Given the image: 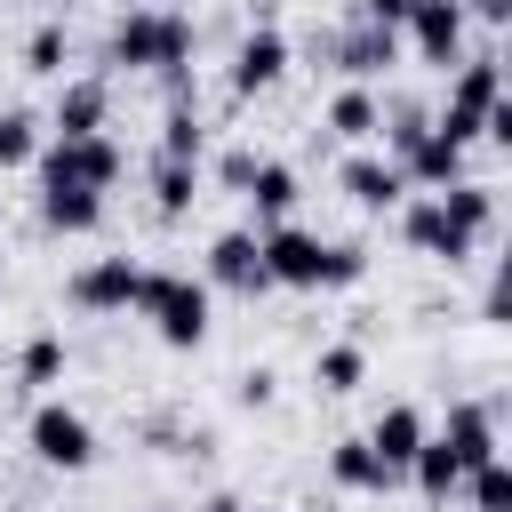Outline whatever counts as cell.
<instances>
[{
    "label": "cell",
    "instance_id": "obj_1",
    "mask_svg": "<svg viewBox=\"0 0 512 512\" xmlns=\"http://www.w3.org/2000/svg\"><path fill=\"white\" fill-rule=\"evenodd\" d=\"M192 48H200V32L176 8H128L112 24V40H104V56L120 72H160V80H184L192 72Z\"/></svg>",
    "mask_w": 512,
    "mask_h": 512
},
{
    "label": "cell",
    "instance_id": "obj_2",
    "mask_svg": "<svg viewBox=\"0 0 512 512\" xmlns=\"http://www.w3.org/2000/svg\"><path fill=\"white\" fill-rule=\"evenodd\" d=\"M136 312L152 320V336H160L168 352H192V344L208 336V280H192V272H144Z\"/></svg>",
    "mask_w": 512,
    "mask_h": 512
},
{
    "label": "cell",
    "instance_id": "obj_3",
    "mask_svg": "<svg viewBox=\"0 0 512 512\" xmlns=\"http://www.w3.org/2000/svg\"><path fill=\"white\" fill-rule=\"evenodd\" d=\"M256 256H264V280L272 288H328V240L304 232V224H264L256 232Z\"/></svg>",
    "mask_w": 512,
    "mask_h": 512
},
{
    "label": "cell",
    "instance_id": "obj_4",
    "mask_svg": "<svg viewBox=\"0 0 512 512\" xmlns=\"http://www.w3.org/2000/svg\"><path fill=\"white\" fill-rule=\"evenodd\" d=\"M24 440H32V456L56 464V472H88V464H96V424H88L72 400H40L32 424H24Z\"/></svg>",
    "mask_w": 512,
    "mask_h": 512
},
{
    "label": "cell",
    "instance_id": "obj_5",
    "mask_svg": "<svg viewBox=\"0 0 512 512\" xmlns=\"http://www.w3.org/2000/svg\"><path fill=\"white\" fill-rule=\"evenodd\" d=\"M40 176H72V184H88V192H112V184L128 176V152L112 144V128H104V136H56V144L40 152Z\"/></svg>",
    "mask_w": 512,
    "mask_h": 512
},
{
    "label": "cell",
    "instance_id": "obj_6",
    "mask_svg": "<svg viewBox=\"0 0 512 512\" xmlns=\"http://www.w3.org/2000/svg\"><path fill=\"white\" fill-rule=\"evenodd\" d=\"M144 272H152V264H136V256H96V264L72 272V304H80V312H136Z\"/></svg>",
    "mask_w": 512,
    "mask_h": 512
},
{
    "label": "cell",
    "instance_id": "obj_7",
    "mask_svg": "<svg viewBox=\"0 0 512 512\" xmlns=\"http://www.w3.org/2000/svg\"><path fill=\"white\" fill-rule=\"evenodd\" d=\"M432 440L448 448L456 472H480V464L496 456V408H488V400H448V424H440Z\"/></svg>",
    "mask_w": 512,
    "mask_h": 512
},
{
    "label": "cell",
    "instance_id": "obj_8",
    "mask_svg": "<svg viewBox=\"0 0 512 512\" xmlns=\"http://www.w3.org/2000/svg\"><path fill=\"white\" fill-rule=\"evenodd\" d=\"M400 240H408L416 256H432V264H448V272H456V264H464L472 248H480V240H464V232H456V224L440 216V200H432V192L400 208Z\"/></svg>",
    "mask_w": 512,
    "mask_h": 512
},
{
    "label": "cell",
    "instance_id": "obj_9",
    "mask_svg": "<svg viewBox=\"0 0 512 512\" xmlns=\"http://www.w3.org/2000/svg\"><path fill=\"white\" fill-rule=\"evenodd\" d=\"M464 24H472V16H464L456 0H416L400 32H408V48H416L424 64H456V56H464Z\"/></svg>",
    "mask_w": 512,
    "mask_h": 512
},
{
    "label": "cell",
    "instance_id": "obj_10",
    "mask_svg": "<svg viewBox=\"0 0 512 512\" xmlns=\"http://www.w3.org/2000/svg\"><path fill=\"white\" fill-rule=\"evenodd\" d=\"M360 440H368V448H376V464H384V472L400 480V472L416 464V448L432 440V424H424V408H408V400H392V408H384V416H376V424H368Z\"/></svg>",
    "mask_w": 512,
    "mask_h": 512
},
{
    "label": "cell",
    "instance_id": "obj_11",
    "mask_svg": "<svg viewBox=\"0 0 512 512\" xmlns=\"http://www.w3.org/2000/svg\"><path fill=\"white\" fill-rule=\"evenodd\" d=\"M336 184H344V200H352V208H368V216H384V208H400V200H408V184H400V168H392L384 152H352V160L336 168Z\"/></svg>",
    "mask_w": 512,
    "mask_h": 512
},
{
    "label": "cell",
    "instance_id": "obj_12",
    "mask_svg": "<svg viewBox=\"0 0 512 512\" xmlns=\"http://www.w3.org/2000/svg\"><path fill=\"white\" fill-rule=\"evenodd\" d=\"M392 168H400V184L448 192V184H464V144H448L440 128H424V136H416V144H408V152H400Z\"/></svg>",
    "mask_w": 512,
    "mask_h": 512
},
{
    "label": "cell",
    "instance_id": "obj_13",
    "mask_svg": "<svg viewBox=\"0 0 512 512\" xmlns=\"http://www.w3.org/2000/svg\"><path fill=\"white\" fill-rule=\"evenodd\" d=\"M280 72H288V32L256 24V32L240 40V56H232V96H264Z\"/></svg>",
    "mask_w": 512,
    "mask_h": 512
},
{
    "label": "cell",
    "instance_id": "obj_14",
    "mask_svg": "<svg viewBox=\"0 0 512 512\" xmlns=\"http://www.w3.org/2000/svg\"><path fill=\"white\" fill-rule=\"evenodd\" d=\"M104 112H112V88H104V72H80V80H64L56 88V136H104Z\"/></svg>",
    "mask_w": 512,
    "mask_h": 512
},
{
    "label": "cell",
    "instance_id": "obj_15",
    "mask_svg": "<svg viewBox=\"0 0 512 512\" xmlns=\"http://www.w3.org/2000/svg\"><path fill=\"white\" fill-rule=\"evenodd\" d=\"M40 224L48 232H96L104 224V192H88L72 176H40Z\"/></svg>",
    "mask_w": 512,
    "mask_h": 512
},
{
    "label": "cell",
    "instance_id": "obj_16",
    "mask_svg": "<svg viewBox=\"0 0 512 512\" xmlns=\"http://www.w3.org/2000/svg\"><path fill=\"white\" fill-rule=\"evenodd\" d=\"M208 280H216V288H240V296L272 288V280H264V256H256V232H216V240H208Z\"/></svg>",
    "mask_w": 512,
    "mask_h": 512
},
{
    "label": "cell",
    "instance_id": "obj_17",
    "mask_svg": "<svg viewBox=\"0 0 512 512\" xmlns=\"http://www.w3.org/2000/svg\"><path fill=\"white\" fill-rule=\"evenodd\" d=\"M336 72H352V80H376V72H392L400 64V32H376V24H352V32H336Z\"/></svg>",
    "mask_w": 512,
    "mask_h": 512
},
{
    "label": "cell",
    "instance_id": "obj_18",
    "mask_svg": "<svg viewBox=\"0 0 512 512\" xmlns=\"http://www.w3.org/2000/svg\"><path fill=\"white\" fill-rule=\"evenodd\" d=\"M496 96H504V64H496V48H480V56H456V88H448V112L480 120Z\"/></svg>",
    "mask_w": 512,
    "mask_h": 512
},
{
    "label": "cell",
    "instance_id": "obj_19",
    "mask_svg": "<svg viewBox=\"0 0 512 512\" xmlns=\"http://www.w3.org/2000/svg\"><path fill=\"white\" fill-rule=\"evenodd\" d=\"M296 192H304V184H296V168H288V160H256V176H248V192H240V200L256 208V224H288Z\"/></svg>",
    "mask_w": 512,
    "mask_h": 512
},
{
    "label": "cell",
    "instance_id": "obj_20",
    "mask_svg": "<svg viewBox=\"0 0 512 512\" xmlns=\"http://www.w3.org/2000/svg\"><path fill=\"white\" fill-rule=\"evenodd\" d=\"M432 200H440V216H448L464 240H488V224H496V184L464 176V184H448V192H432Z\"/></svg>",
    "mask_w": 512,
    "mask_h": 512
},
{
    "label": "cell",
    "instance_id": "obj_21",
    "mask_svg": "<svg viewBox=\"0 0 512 512\" xmlns=\"http://www.w3.org/2000/svg\"><path fill=\"white\" fill-rule=\"evenodd\" d=\"M328 480H336V488H352V496H384V488H392V472L376 464V448H368V440H336V448H328Z\"/></svg>",
    "mask_w": 512,
    "mask_h": 512
},
{
    "label": "cell",
    "instance_id": "obj_22",
    "mask_svg": "<svg viewBox=\"0 0 512 512\" xmlns=\"http://www.w3.org/2000/svg\"><path fill=\"white\" fill-rule=\"evenodd\" d=\"M376 128H384V104H376L368 88H336V96H328V136H344V144H376Z\"/></svg>",
    "mask_w": 512,
    "mask_h": 512
},
{
    "label": "cell",
    "instance_id": "obj_23",
    "mask_svg": "<svg viewBox=\"0 0 512 512\" xmlns=\"http://www.w3.org/2000/svg\"><path fill=\"white\" fill-rule=\"evenodd\" d=\"M312 384H320L328 400L360 392V384H368V352H360V344H320V352H312Z\"/></svg>",
    "mask_w": 512,
    "mask_h": 512
},
{
    "label": "cell",
    "instance_id": "obj_24",
    "mask_svg": "<svg viewBox=\"0 0 512 512\" xmlns=\"http://www.w3.org/2000/svg\"><path fill=\"white\" fill-rule=\"evenodd\" d=\"M200 152H208L200 104H168V120H160V160H192V168H200Z\"/></svg>",
    "mask_w": 512,
    "mask_h": 512
},
{
    "label": "cell",
    "instance_id": "obj_25",
    "mask_svg": "<svg viewBox=\"0 0 512 512\" xmlns=\"http://www.w3.org/2000/svg\"><path fill=\"white\" fill-rule=\"evenodd\" d=\"M200 200V168L192 160H152V208L160 216H184Z\"/></svg>",
    "mask_w": 512,
    "mask_h": 512
},
{
    "label": "cell",
    "instance_id": "obj_26",
    "mask_svg": "<svg viewBox=\"0 0 512 512\" xmlns=\"http://www.w3.org/2000/svg\"><path fill=\"white\" fill-rule=\"evenodd\" d=\"M64 56H72V32L48 16V24H32V40H24V72H40V80H56L64 72Z\"/></svg>",
    "mask_w": 512,
    "mask_h": 512
},
{
    "label": "cell",
    "instance_id": "obj_27",
    "mask_svg": "<svg viewBox=\"0 0 512 512\" xmlns=\"http://www.w3.org/2000/svg\"><path fill=\"white\" fill-rule=\"evenodd\" d=\"M464 488H472V512H512V472H504V456H488L480 472H464Z\"/></svg>",
    "mask_w": 512,
    "mask_h": 512
},
{
    "label": "cell",
    "instance_id": "obj_28",
    "mask_svg": "<svg viewBox=\"0 0 512 512\" xmlns=\"http://www.w3.org/2000/svg\"><path fill=\"white\" fill-rule=\"evenodd\" d=\"M40 160V120L32 112H0V168H24Z\"/></svg>",
    "mask_w": 512,
    "mask_h": 512
},
{
    "label": "cell",
    "instance_id": "obj_29",
    "mask_svg": "<svg viewBox=\"0 0 512 512\" xmlns=\"http://www.w3.org/2000/svg\"><path fill=\"white\" fill-rule=\"evenodd\" d=\"M64 360H72V352H64V336H32V344H24V360H16V376H24V384H56V376H64Z\"/></svg>",
    "mask_w": 512,
    "mask_h": 512
},
{
    "label": "cell",
    "instance_id": "obj_30",
    "mask_svg": "<svg viewBox=\"0 0 512 512\" xmlns=\"http://www.w3.org/2000/svg\"><path fill=\"white\" fill-rule=\"evenodd\" d=\"M368 280V248L360 240H328V288H360Z\"/></svg>",
    "mask_w": 512,
    "mask_h": 512
},
{
    "label": "cell",
    "instance_id": "obj_31",
    "mask_svg": "<svg viewBox=\"0 0 512 512\" xmlns=\"http://www.w3.org/2000/svg\"><path fill=\"white\" fill-rule=\"evenodd\" d=\"M272 392H280V376H272V368H240V384H232V400H240V408H272Z\"/></svg>",
    "mask_w": 512,
    "mask_h": 512
},
{
    "label": "cell",
    "instance_id": "obj_32",
    "mask_svg": "<svg viewBox=\"0 0 512 512\" xmlns=\"http://www.w3.org/2000/svg\"><path fill=\"white\" fill-rule=\"evenodd\" d=\"M408 8H416V0H360V24H376V32H400V24H408Z\"/></svg>",
    "mask_w": 512,
    "mask_h": 512
},
{
    "label": "cell",
    "instance_id": "obj_33",
    "mask_svg": "<svg viewBox=\"0 0 512 512\" xmlns=\"http://www.w3.org/2000/svg\"><path fill=\"white\" fill-rule=\"evenodd\" d=\"M216 176H224L232 192H248V176H256V152H248V144H240V152H224V160H216Z\"/></svg>",
    "mask_w": 512,
    "mask_h": 512
},
{
    "label": "cell",
    "instance_id": "obj_34",
    "mask_svg": "<svg viewBox=\"0 0 512 512\" xmlns=\"http://www.w3.org/2000/svg\"><path fill=\"white\" fill-rule=\"evenodd\" d=\"M456 8H464V16H488V24H504V16H512V0H456Z\"/></svg>",
    "mask_w": 512,
    "mask_h": 512
},
{
    "label": "cell",
    "instance_id": "obj_35",
    "mask_svg": "<svg viewBox=\"0 0 512 512\" xmlns=\"http://www.w3.org/2000/svg\"><path fill=\"white\" fill-rule=\"evenodd\" d=\"M200 512H248V504H240V496H224V488H216V496H208V504H200Z\"/></svg>",
    "mask_w": 512,
    "mask_h": 512
},
{
    "label": "cell",
    "instance_id": "obj_36",
    "mask_svg": "<svg viewBox=\"0 0 512 512\" xmlns=\"http://www.w3.org/2000/svg\"><path fill=\"white\" fill-rule=\"evenodd\" d=\"M0 288H8V264H0Z\"/></svg>",
    "mask_w": 512,
    "mask_h": 512
}]
</instances>
